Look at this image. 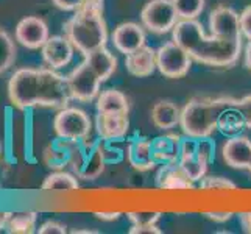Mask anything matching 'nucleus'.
Instances as JSON below:
<instances>
[{"label": "nucleus", "mask_w": 251, "mask_h": 234, "mask_svg": "<svg viewBox=\"0 0 251 234\" xmlns=\"http://www.w3.org/2000/svg\"><path fill=\"white\" fill-rule=\"evenodd\" d=\"M8 99L22 111L38 106L63 109L72 100L67 77L51 67L17 69L8 81Z\"/></svg>", "instance_id": "nucleus-1"}, {"label": "nucleus", "mask_w": 251, "mask_h": 234, "mask_svg": "<svg viewBox=\"0 0 251 234\" xmlns=\"http://www.w3.org/2000/svg\"><path fill=\"white\" fill-rule=\"evenodd\" d=\"M172 36L194 61L204 66L231 67L242 53V39H223L214 34L206 36L201 24L195 19H179L172 30Z\"/></svg>", "instance_id": "nucleus-2"}, {"label": "nucleus", "mask_w": 251, "mask_h": 234, "mask_svg": "<svg viewBox=\"0 0 251 234\" xmlns=\"http://www.w3.org/2000/svg\"><path fill=\"white\" fill-rule=\"evenodd\" d=\"M64 34L83 56L106 46L108 27L103 17V0H86L81 10L64 24Z\"/></svg>", "instance_id": "nucleus-3"}, {"label": "nucleus", "mask_w": 251, "mask_h": 234, "mask_svg": "<svg viewBox=\"0 0 251 234\" xmlns=\"http://www.w3.org/2000/svg\"><path fill=\"white\" fill-rule=\"evenodd\" d=\"M236 99L231 97H195L189 100L181 109L179 127L183 133L190 137H209L217 130L220 112L234 105Z\"/></svg>", "instance_id": "nucleus-4"}, {"label": "nucleus", "mask_w": 251, "mask_h": 234, "mask_svg": "<svg viewBox=\"0 0 251 234\" xmlns=\"http://www.w3.org/2000/svg\"><path fill=\"white\" fill-rule=\"evenodd\" d=\"M105 166L106 159L103 155L101 141H92L86 137L80 142H74L69 167L76 177L86 181L97 180L105 172Z\"/></svg>", "instance_id": "nucleus-5"}, {"label": "nucleus", "mask_w": 251, "mask_h": 234, "mask_svg": "<svg viewBox=\"0 0 251 234\" xmlns=\"http://www.w3.org/2000/svg\"><path fill=\"white\" fill-rule=\"evenodd\" d=\"M53 130L58 137L71 142H80L91 136L92 120L80 108H63L58 109L53 119Z\"/></svg>", "instance_id": "nucleus-6"}, {"label": "nucleus", "mask_w": 251, "mask_h": 234, "mask_svg": "<svg viewBox=\"0 0 251 234\" xmlns=\"http://www.w3.org/2000/svg\"><path fill=\"white\" fill-rule=\"evenodd\" d=\"M141 21L149 31L164 34L175 28L179 16L172 0H149L141 11Z\"/></svg>", "instance_id": "nucleus-7"}, {"label": "nucleus", "mask_w": 251, "mask_h": 234, "mask_svg": "<svg viewBox=\"0 0 251 234\" xmlns=\"http://www.w3.org/2000/svg\"><path fill=\"white\" fill-rule=\"evenodd\" d=\"M156 67L167 78H181L192 67V56L178 42L169 41L156 50Z\"/></svg>", "instance_id": "nucleus-8"}, {"label": "nucleus", "mask_w": 251, "mask_h": 234, "mask_svg": "<svg viewBox=\"0 0 251 234\" xmlns=\"http://www.w3.org/2000/svg\"><path fill=\"white\" fill-rule=\"evenodd\" d=\"M67 84L72 100L89 103L99 97L101 80L94 72V69L83 61L67 75Z\"/></svg>", "instance_id": "nucleus-9"}, {"label": "nucleus", "mask_w": 251, "mask_h": 234, "mask_svg": "<svg viewBox=\"0 0 251 234\" xmlns=\"http://www.w3.org/2000/svg\"><path fill=\"white\" fill-rule=\"evenodd\" d=\"M14 38L21 46L30 50L42 49L47 39L50 38L49 34V25L47 22L39 16H27L19 21V24L14 28Z\"/></svg>", "instance_id": "nucleus-10"}, {"label": "nucleus", "mask_w": 251, "mask_h": 234, "mask_svg": "<svg viewBox=\"0 0 251 234\" xmlns=\"http://www.w3.org/2000/svg\"><path fill=\"white\" fill-rule=\"evenodd\" d=\"M211 34L223 39H242L239 14L229 6L220 5L209 14Z\"/></svg>", "instance_id": "nucleus-11"}, {"label": "nucleus", "mask_w": 251, "mask_h": 234, "mask_svg": "<svg viewBox=\"0 0 251 234\" xmlns=\"http://www.w3.org/2000/svg\"><path fill=\"white\" fill-rule=\"evenodd\" d=\"M178 164L186 172V175L194 181H200L207 172L209 162L204 161L197 149V137H181V149Z\"/></svg>", "instance_id": "nucleus-12"}, {"label": "nucleus", "mask_w": 251, "mask_h": 234, "mask_svg": "<svg viewBox=\"0 0 251 234\" xmlns=\"http://www.w3.org/2000/svg\"><path fill=\"white\" fill-rule=\"evenodd\" d=\"M129 130V119L126 112H97L95 131L103 141L114 142L124 139Z\"/></svg>", "instance_id": "nucleus-13"}, {"label": "nucleus", "mask_w": 251, "mask_h": 234, "mask_svg": "<svg viewBox=\"0 0 251 234\" xmlns=\"http://www.w3.org/2000/svg\"><path fill=\"white\" fill-rule=\"evenodd\" d=\"M42 59L51 69H63L72 61L75 47L69 41L66 34L63 36H50L47 42L42 46Z\"/></svg>", "instance_id": "nucleus-14"}, {"label": "nucleus", "mask_w": 251, "mask_h": 234, "mask_svg": "<svg viewBox=\"0 0 251 234\" xmlns=\"http://www.w3.org/2000/svg\"><path fill=\"white\" fill-rule=\"evenodd\" d=\"M112 44L120 53L128 55L145 46V31L139 24L124 22L112 31Z\"/></svg>", "instance_id": "nucleus-15"}, {"label": "nucleus", "mask_w": 251, "mask_h": 234, "mask_svg": "<svg viewBox=\"0 0 251 234\" xmlns=\"http://www.w3.org/2000/svg\"><path fill=\"white\" fill-rule=\"evenodd\" d=\"M222 156L232 169H248L251 162V141L247 136H232L222 147Z\"/></svg>", "instance_id": "nucleus-16"}, {"label": "nucleus", "mask_w": 251, "mask_h": 234, "mask_svg": "<svg viewBox=\"0 0 251 234\" xmlns=\"http://www.w3.org/2000/svg\"><path fill=\"white\" fill-rule=\"evenodd\" d=\"M125 66L126 71L133 77L137 78H145L150 77L154 71H156V50L144 46L137 49L131 53L125 55Z\"/></svg>", "instance_id": "nucleus-17"}, {"label": "nucleus", "mask_w": 251, "mask_h": 234, "mask_svg": "<svg viewBox=\"0 0 251 234\" xmlns=\"http://www.w3.org/2000/svg\"><path fill=\"white\" fill-rule=\"evenodd\" d=\"M126 158L129 166L139 172L151 170L154 166H158L153 158L151 139H147V137H134L128 142Z\"/></svg>", "instance_id": "nucleus-18"}, {"label": "nucleus", "mask_w": 251, "mask_h": 234, "mask_svg": "<svg viewBox=\"0 0 251 234\" xmlns=\"http://www.w3.org/2000/svg\"><path fill=\"white\" fill-rule=\"evenodd\" d=\"M154 183H156L159 189L181 190V189H190L194 181L186 175V172L181 169V166L176 161V162L161 164L159 170L156 172V177H154Z\"/></svg>", "instance_id": "nucleus-19"}, {"label": "nucleus", "mask_w": 251, "mask_h": 234, "mask_svg": "<svg viewBox=\"0 0 251 234\" xmlns=\"http://www.w3.org/2000/svg\"><path fill=\"white\" fill-rule=\"evenodd\" d=\"M181 149V136L178 134H162L151 139V152L156 164L176 162L179 158Z\"/></svg>", "instance_id": "nucleus-20"}, {"label": "nucleus", "mask_w": 251, "mask_h": 234, "mask_svg": "<svg viewBox=\"0 0 251 234\" xmlns=\"http://www.w3.org/2000/svg\"><path fill=\"white\" fill-rule=\"evenodd\" d=\"M150 116L154 127L162 130V131H169V130L179 125L181 108L172 100H159L153 105Z\"/></svg>", "instance_id": "nucleus-21"}, {"label": "nucleus", "mask_w": 251, "mask_h": 234, "mask_svg": "<svg viewBox=\"0 0 251 234\" xmlns=\"http://www.w3.org/2000/svg\"><path fill=\"white\" fill-rule=\"evenodd\" d=\"M84 61L94 69V72L99 75L101 83L109 80L117 71V58L114 56V53H111L106 49V46L91 52L89 55H86Z\"/></svg>", "instance_id": "nucleus-22"}, {"label": "nucleus", "mask_w": 251, "mask_h": 234, "mask_svg": "<svg viewBox=\"0 0 251 234\" xmlns=\"http://www.w3.org/2000/svg\"><path fill=\"white\" fill-rule=\"evenodd\" d=\"M247 128L245 119L242 116V112L237 109L236 103L234 105H229L225 108L217 120V130L226 137H232V136H239L242 134V131Z\"/></svg>", "instance_id": "nucleus-23"}, {"label": "nucleus", "mask_w": 251, "mask_h": 234, "mask_svg": "<svg viewBox=\"0 0 251 234\" xmlns=\"http://www.w3.org/2000/svg\"><path fill=\"white\" fill-rule=\"evenodd\" d=\"M72 149H74V142L58 137V141H55L46 150V155H44L46 164L50 169H55V170L64 169L66 166L71 164Z\"/></svg>", "instance_id": "nucleus-24"}, {"label": "nucleus", "mask_w": 251, "mask_h": 234, "mask_svg": "<svg viewBox=\"0 0 251 234\" xmlns=\"http://www.w3.org/2000/svg\"><path fill=\"white\" fill-rule=\"evenodd\" d=\"M97 112H129V103L124 92L117 89L101 91L95 103Z\"/></svg>", "instance_id": "nucleus-25"}, {"label": "nucleus", "mask_w": 251, "mask_h": 234, "mask_svg": "<svg viewBox=\"0 0 251 234\" xmlns=\"http://www.w3.org/2000/svg\"><path fill=\"white\" fill-rule=\"evenodd\" d=\"M80 187L78 177L75 173H69L64 170H56L50 173L46 180L42 181V189L44 190H56V192H71Z\"/></svg>", "instance_id": "nucleus-26"}, {"label": "nucleus", "mask_w": 251, "mask_h": 234, "mask_svg": "<svg viewBox=\"0 0 251 234\" xmlns=\"http://www.w3.org/2000/svg\"><path fill=\"white\" fill-rule=\"evenodd\" d=\"M38 214L34 211H24V212H13L11 219L8 222L6 231L11 234H31L36 230Z\"/></svg>", "instance_id": "nucleus-27"}, {"label": "nucleus", "mask_w": 251, "mask_h": 234, "mask_svg": "<svg viewBox=\"0 0 251 234\" xmlns=\"http://www.w3.org/2000/svg\"><path fill=\"white\" fill-rule=\"evenodd\" d=\"M17 49L14 39L10 36L6 30L0 28V75L10 71L16 61Z\"/></svg>", "instance_id": "nucleus-28"}, {"label": "nucleus", "mask_w": 251, "mask_h": 234, "mask_svg": "<svg viewBox=\"0 0 251 234\" xmlns=\"http://www.w3.org/2000/svg\"><path fill=\"white\" fill-rule=\"evenodd\" d=\"M179 19H197L204 10L206 0H172Z\"/></svg>", "instance_id": "nucleus-29"}, {"label": "nucleus", "mask_w": 251, "mask_h": 234, "mask_svg": "<svg viewBox=\"0 0 251 234\" xmlns=\"http://www.w3.org/2000/svg\"><path fill=\"white\" fill-rule=\"evenodd\" d=\"M200 187L201 189H214V190H231L236 189V184L231 180L225 177H203L200 180Z\"/></svg>", "instance_id": "nucleus-30"}, {"label": "nucleus", "mask_w": 251, "mask_h": 234, "mask_svg": "<svg viewBox=\"0 0 251 234\" xmlns=\"http://www.w3.org/2000/svg\"><path fill=\"white\" fill-rule=\"evenodd\" d=\"M128 219L133 225H156L161 219V212H129Z\"/></svg>", "instance_id": "nucleus-31"}, {"label": "nucleus", "mask_w": 251, "mask_h": 234, "mask_svg": "<svg viewBox=\"0 0 251 234\" xmlns=\"http://www.w3.org/2000/svg\"><path fill=\"white\" fill-rule=\"evenodd\" d=\"M39 234H66L67 233V227L61 222L56 220H47L41 225L38 228Z\"/></svg>", "instance_id": "nucleus-32"}, {"label": "nucleus", "mask_w": 251, "mask_h": 234, "mask_svg": "<svg viewBox=\"0 0 251 234\" xmlns=\"http://www.w3.org/2000/svg\"><path fill=\"white\" fill-rule=\"evenodd\" d=\"M239 21H240V31L242 36L251 41V5L247 6L244 11L239 14Z\"/></svg>", "instance_id": "nucleus-33"}, {"label": "nucleus", "mask_w": 251, "mask_h": 234, "mask_svg": "<svg viewBox=\"0 0 251 234\" xmlns=\"http://www.w3.org/2000/svg\"><path fill=\"white\" fill-rule=\"evenodd\" d=\"M236 106L242 112V116H244L247 128L251 130V94L240 100H236Z\"/></svg>", "instance_id": "nucleus-34"}, {"label": "nucleus", "mask_w": 251, "mask_h": 234, "mask_svg": "<svg viewBox=\"0 0 251 234\" xmlns=\"http://www.w3.org/2000/svg\"><path fill=\"white\" fill-rule=\"evenodd\" d=\"M53 2V5L56 8H59V10L63 11H78L81 10V8L84 6L86 0H51Z\"/></svg>", "instance_id": "nucleus-35"}, {"label": "nucleus", "mask_w": 251, "mask_h": 234, "mask_svg": "<svg viewBox=\"0 0 251 234\" xmlns=\"http://www.w3.org/2000/svg\"><path fill=\"white\" fill-rule=\"evenodd\" d=\"M129 234H161L158 225H133Z\"/></svg>", "instance_id": "nucleus-36"}, {"label": "nucleus", "mask_w": 251, "mask_h": 234, "mask_svg": "<svg viewBox=\"0 0 251 234\" xmlns=\"http://www.w3.org/2000/svg\"><path fill=\"white\" fill-rule=\"evenodd\" d=\"M204 217H207L212 222H219V223H223V222H228L231 217H232V212H225V211H215V212H204L203 214Z\"/></svg>", "instance_id": "nucleus-37"}, {"label": "nucleus", "mask_w": 251, "mask_h": 234, "mask_svg": "<svg viewBox=\"0 0 251 234\" xmlns=\"http://www.w3.org/2000/svg\"><path fill=\"white\" fill-rule=\"evenodd\" d=\"M94 215L100 220L112 222V220H117L120 217V212H95Z\"/></svg>", "instance_id": "nucleus-38"}, {"label": "nucleus", "mask_w": 251, "mask_h": 234, "mask_svg": "<svg viewBox=\"0 0 251 234\" xmlns=\"http://www.w3.org/2000/svg\"><path fill=\"white\" fill-rule=\"evenodd\" d=\"M11 214H13V212L0 211V231H2V230H6L8 222H10V219H11Z\"/></svg>", "instance_id": "nucleus-39"}, {"label": "nucleus", "mask_w": 251, "mask_h": 234, "mask_svg": "<svg viewBox=\"0 0 251 234\" xmlns=\"http://www.w3.org/2000/svg\"><path fill=\"white\" fill-rule=\"evenodd\" d=\"M244 61H245V67L251 72V41H248V44H247V47H245Z\"/></svg>", "instance_id": "nucleus-40"}, {"label": "nucleus", "mask_w": 251, "mask_h": 234, "mask_svg": "<svg viewBox=\"0 0 251 234\" xmlns=\"http://www.w3.org/2000/svg\"><path fill=\"white\" fill-rule=\"evenodd\" d=\"M240 220H242V225H244V228L248 233H251V212L240 214Z\"/></svg>", "instance_id": "nucleus-41"}, {"label": "nucleus", "mask_w": 251, "mask_h": 234, "mask_svg": "<svg viewBox=\"0 0 251 234\" xmlns=\"http://www.w3.org/2000/svg\"><path fill=\"white\" fill-rule=\"evenodd\" d=\"M97 231H92V230H75L74 234H95Z\"/></svg>", "instance_id": "nucleus-42"}, {"label": "nucleus", "mask_w": 251, "mask_h": 234, "mask_svg": "<svg viewBox=\"0 0 251 234\" xmlns=\"http://www.w3.org/2000/svg\"><path fill=\"white\" fill-rule=\"evenodd\" d=\"M248 170L251 172V162H250V166H248Z\"/></svg>", "instance_id": "nucleus-43"}, {"label": "nucleus", "mask_w": 251, "mask_h": 234, "mask_svg": "<svg viewBox=\"0 0 251 234\" xmlns=\"http://www.w3.org/2000/svg\"><path fill=\"white\" fill-rule=\"evenodd\" d=\"M0 156H2V149H0Z\"/></svg>", "instance_id": "nucleus-44"}]
</instances>
